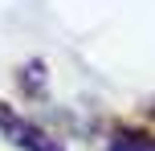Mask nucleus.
<instances>
[{"mask_svg":"<svg viewBox=\"0 0 155 151\" xmlns=\"http://www.w3.org/2000/svg\"><path fill=\"white\" fill-rule=\"evenodd\" d=\"M0 127H4V135L12 139L16 147H25V151H61V143H57V139H49L45 131H37L33 123H21L16 114H8L4 102H0Z\"/></svg>","mask_w":155,"mask_h":151,"instance_id":"1","label":"nucleus"},{"mask_svg":"<svg viewBox=\"0 0 155 151\" xmlns=\"http://www.w3.org/2000/svg\"><path fill=\"white\" fill-rule=\"evenodd\" d=\"M110 151H155V139L143 131H118L110 139Z\"/></svg>","mask_w":155,"mask_h":151,"instance_id":"2","label":"nucleus"}]
</instances>
